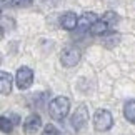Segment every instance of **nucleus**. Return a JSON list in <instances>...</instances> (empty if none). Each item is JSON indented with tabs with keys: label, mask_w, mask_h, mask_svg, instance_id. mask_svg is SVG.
I'll use <instances>...</instances> for the list:
<instances>
[{
	"label": "nucleus",
	"mask_w": 135,
	"mask_h": 135,
	"mask_svg": "<svg viewBox=\"0 0 135 135\" xmlns=\"http://www.w3.org/2000/svg\"><path fill=\"white\" fill-rule=\"evenodd\" d=\"M70 112V100L67 97H55L49 103V113L55 120H64Z\"/></svg>",
	"instance_id": "nucleus-1"
},
{
	"label": "nucleus",
	"mask_w": 135,
	"mask_h": 135,
	"mask_svg": "<svg viewBox=\"0 0 135 135\" xmlns=\"http://www.w3.org/2000/svg\"><path fill=\"white\" fill-rule=\"evenodd\" d=\"M113 125V115L105 108H98V110L93 113V127L98 132H107L110 130Z\"/></svg>",
	"instance_id": "nucleus-2"
},
{
	"label": "nucleus",
	"mask_w": 135,
	"mask_h": 135,
	"mask_svg": "<svg viewBox=\"0 0 135 135\" xmlns=\"http://www.w3.org/2000/svg\"><path fill=\"white\" fill-rule=\"evenodd\" d=\"M15 84L20 90H27L33 84V70L30 67H20L15 74Z\"/></svg>",
	"instance_id": "nucleus-3"
},
{
	"label": "nucleus",
	"mask_w": 135,
	"mask_h": 135,
	"mask_svg": "<svg viewBox=\"0 0 135 135\" xmlns=\"http://www.w3.org/2000/svg\"><path fill=\"white\" fill-rule=\"evenodd\" d=\"M80 57H82V54H80L79 49H75V47H67L60 55V62H62L64 67H75L80 62Z\"/></svg>",
	"instance_id": "nucleus-4"
},
{
	"label": "nucleus",
	"mask_w": 135,
	"mask_h": 135,
	"mask_svg": "<svg viewBox=\"0 0 135 135\" xmlns=\"http://www.w3.org/2000/svg\"><path fill=\"white\" fill-rule=\"evenodd\" d=\"M87 120H89V108H87L85 105H79L75 108L72 118H70L72 127H74L75 130H80V128L87 123Z\"/></svg>",
	"instance_id": "nucleus-5"
},
{
	"label": "nucleus",
	"mask_w": 135,
	"mask_h": 135,
	"mask_svg": "<svg viewBox=\"0 0 135 135\" xmlns=\"http://www.w3.org/2000/svg\"><path fill=\"white\" fill-rule=\"evenodd\" d=\"M23 128L27 133H35L38 132L40 128H42V118H40V115H28L27 118H25L23 122Z\"/></svg>",
	"instance_id": "nucleus-6"
},
{
	"label": "nucleus",
	"mask_w": 135,
	"mask_h": 135,
	"mask_svg": "<svg viewBox=\"0 0 135 135\" xmlns=\"http://www.w3.org/2000/svg\"><path fill=\"white\" fill-rule=\"evenodd\" d=\"M13 77L8 72H0V95H8L12 92Z\"/></svg>",
	"instance_id": "nucleus-7"
},
{
	"label": "nucleus",
	"mask_w": 135,
	"mask_h": 135,
	"mask_svg": "<svg viewBox=\"0 0 135 135\" xmlns=\"http://www.w3.org/2000/svg\"><path fill=\"white\" fill-rule=\"evenodd\" d=\"M77 22H79V15H75L74 12H65L60 17V25L65 30H74L77 28Z\"/></svg>",
	"instance_id": "nucleus-8"
},
{
	"label": "nucleus",
	"mask_w": 135,
	"mask_h": 135,
	"mask_svg": "<svg viewBox=\"0 0 135 135\" xmlns=\"http://www.w3.org/2000/svg\"><path fill=\"white\" fill-rule=\"evenodd\" d=\"M95 20H98L97 13H93V12H85L84 15H82V17H79L77 27H80L82 30H89V28H90V25L95 22Z\"/></svg>",
	"instance_id": "nucleus-9"
},
{
	"label": "nucleus",
	"mask_w": 135,
	"mask_h": 135,
	"mask_svg": "<svg viewBox=\"0 0 135 135\" xmlns=\"http://www.w3.org/2000/svg\"><path fill=\"white\" fill-rule=\"evenodd\" d=\"M108 25L103 22L102 18H98V20H95L92 25H90V28H89V32L92 33V35H97V37H102V35H105L107 32H108Z\"/></svg>",
	"instance_id": "nucleus-10"
},
{
	"label": "nucleus",
	"mask_w": 135,
	"mask_h": 135,
	"mask_svg": "<svg viewBox=\"0 0 135 135\" xmlns=\"http://www.w3.org/2000/svg\"><path fill=\"white\" fill-rule=\"evenodd\" d=\"M123 115L130 123L135 125V100H128L125 105H123Z\"/></svg>",
	"instance_id": "nucleus-11"
},
{
	"label": "nucleus",
	"mask_w": 135,
	"mask_h": 135,
	"mask_svg": "<svg viewBox=\"0 0 135 135\" xmlns=\"http://www.w3.org/2000/svg\"><path fill=\"white\" fill-rule=\"evenodd\" d=\"M102 20H103V22H105V23L108 25V27H115V25L118 23V20H120V18H118V15H117L115 12H110V10H108V12L103 13Z\"/></svg>",
	"instance_id": "nucleus-12"
},
{
	"label": "nucleus",
	"mask_w": 135,
	"mask_h": 135,
	"mask_svg": "<svg viewBox=\"0 0 135 135\" xmlns=\"http://www.w3.org/2000/svg\"><path fill=\"white\" fill-rule=\"evenodd\" d=\"M0 130L3 133H10L13 130V123L8 117H0Z\"/></svg>",
	"instance_id": "nucleus-13"
},
{
	"label": "nucleus",
	"mask_w": 135,
	"mask_h": 135,
	"mask_svg": "<svg viewBox=\"0 0 135 135\" xmlns=\"http://www.w3.org/2000/svg\"><path fill=\"white\" fill-rule=\"evenodd\" d=\"M10 3L13 7H20V8H25V7H30L33 3V0H10Z\"/></svg>",
	"instance_id": "nucleus-14"
},
{
	"label": "nucleus",
	"mask_w": 135,
	"mask_h": 135,
	"mask_svg": "<svg viewBox=\"0 0 135 135\" xmlns=\"http://www.w3.org/2000/svg\"><path fill=\"white\" fill-rule=\"evenodd\" d=\"M44 135H60V132H59V128H57L55 125H45Z\"/></svg>",
	"instance_id": "nucleus-15"
},
{
	"label": "nucleus",
	"mask_w": 135,
	"mask_h": 135,
	"mask_svg": "<svg viewBox=\"0 0 135 135\" xmlns=\"http://www.w3.org/2000/svg\"><path fill=\"white\" fill-rule=\"evenodd\" d=\"M2 37H3V28H2V25H0V40H2Z\"/></svg>",
	"instance_id": "nucleus-16"
},
{
	"label": "nucleus",
	"mask_w": 135,
	"mask_h": 135,
	"mask_svg": "<svg viewBox=\"0 0 135 135\" xmlns=\"http://www.w3.org/2000/svg\"><path fill=\"white\" fill-rule=\"evenodd\" d=\"M0 15H2V10H0Z\"/></svg>",
	"instance_id": "nucleus-17"
},
{
	"label": "nucleus",
	"mask_w": 135,
	"mask_h": 135,
	"mask_svg": "<svg viewBox=\"0 0 135 135\" xmlns=\"http://www.w3.org/2000/svg\"><path fill=\"white\" fill-rule=\"evenodd\" d=\"M0 2H5V0H0Z\"/></svg>",
	"instance_id": "nucleus-18"
}]
</instances>
